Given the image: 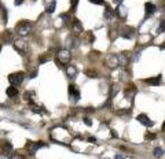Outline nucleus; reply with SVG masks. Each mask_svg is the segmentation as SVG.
Listing matches in <instances>:
<instances>
[{"mask_svg": "<svg viewBox=\"0 0 165 159\" xmlns=\"http://www.w3.org/2000/svg\"><path fill=\"white\" fill-rule=\"evenodd\" d=\"M15 30L19 36H26L32 30V24L28 22V21H22V22H19L15 26Z\"/></svg>", "mask_w": 165, "mask_h": 159, "instance_id": "nucleus-1", "label": "nucleus"}, {"mask_svg": "<svg viewBox=\"0 0 165 159\" xmlns=\"http://www.w3.org/2000/svg\"><path fill=\"white\" fill-rule=\"evenodd\" d=\"M8 81L13 87H18L22 84L24 81V73H14V74H10L8 76Z\"/></svg>", "mask_w": 165, "mask_h": 159, "instance_id": "nucleus-2", "label": "nucleus"}, {"mask_svg": "<svg viewBox=\"0 0 165 159\" xmlns=\"http://www.w3.org/2000/svg\"><path fill=\"white\" fill-rule=\"evenodd\" d=\"M58 58H59V60H61L63 64H68L72 59V54L68 51V49H62V51H59Z\"/></svg>", "mask_w": 165, "mask_h": 159, "instance_id": "nucleus-3", "label": "nucleus"}, {"mask_svg": "<svg viewBox=\"0 0 165 159\" xmlns=\"http://www.w3.org/2000/svg\"><path fill=\"white\" fill-rule=\"evenodd\" d=\"M69 93H70V100L73 103H76V102L80 100V92L76 89L74 85H70V87H69Z\"/></svg>", "mask_w": 165, "mask_h": 159, "instance_id": "nucleus-4", "label": "nucleus"}, {"mask_svg": "<svg viewBox=\"0 0 165 159\" xmlns=\"http://www.w3.org/2000/svg\"><path fill=\"white\" fill-rule=\"evenodd\" d=\"M138 121L140 122L142 125H144V126H153V121H150L149 117L147 115H144V114H140V115H138Z\"/></svg>", "mask_w": 165, "mask_h": 159, "instance_id": "nucleus-5", "label": "nucleus"}, {"mask_svg": "<svg viewBox=\"0 0 165 159\" xmlns=\"http://www.w3.org/2000/svg\"><path fill=\"white\" fill-rule=\"evenodd\" d=\"M43 145H44V144L39 141V143H28V145H26V147H28V150H29V154H32V155H33V154L37 151L39 148H41Z\"/></svg>", "mask_w": 165, "mask_h": 159, "instance_id": "nucleus-6", "label": "nucleus"}, {"mask_svg": "<svg viewBox=\"0 0 165 159\" xmlns=\"http://www.w3.org/2000/svg\"><path fill=\"white\" fill-rule=\"evenodd\" d=\"M0 147H1V150L4 152V155H7V154H10V152L13 151V145H11L10 141H3Z\"/></svg>", "mask_w": 165, "mask_h": 159, "instance_id": "nucleus-7", "label": "nucleus"}, {"mask_svg": "<svg viewBox=\"0 0 165 159\" xmlns=\"http://www.w3.org/2000/svg\"><path fill=\"white\" fill-rule=\"evenodd\" d=\"M144 8H146V16L153 15V14L156 12V6H154L153 3H146Z\"/></svg>", "mask_w": 165, "mask_h": 159, "instance_id": "nucleus-8", "label": "nucleus"}, {"mask_svg": "<svg viewBox=\"0 0 165 159\" xmlns=\"http://www.w3.org/2000/svg\"><path fill=\"white\" fill-rule=\"evenodd\" d=\"M6 93H7L8 97H14V96L18 95V89H17V87H8Z\"/></svg>", "mask_w": 165, "mask_h": 159, "instance_id": "nucleus-9", "label": "nucleus"}, {"mask_svg": "<svg viewBox=\"0 0 165 159\" xmlns=\"http://www.w3.org/2000/svg\"><path fill=\"white\" fill-rule=\"evenodd\" d=\"M146 82H149L151 85H160V82H161V76H157V77H154V78H147Z\"/></svg>", "mask_w": 165, "mask_h": 159, "instance_id": "nucleus-10", "label": "nucleus"}, {"mask_svg": "<svg viewBox=\"0 0 165 159\" xmlns=\"http://www.w3.org/2000/svg\"><path fill=\"white\" fill-rule=\"evenodd\" d=\"M55 7H56V1L52 0V1H51V4H48L47 8H46V12H47V14H52V12L55 11Z\"/></svg>", "mask_w": 165, "mask_h": 159, "instance_id": "nucleus-11", "label": "nucleus"}, {"mask_svg": "<svg viewBox=\"0 0 165 159\" xmlns=\"http://www.w3.org/2000/svg\"><path fill=\"white\" fill-rule=\"evenodd\" d=\"M68 74H69L70 77L74 78V77H76V74H77V69H76L74 66H69V67H68Z\"/></svg>", "mask_w": 165, "mask_h": 159, "instance_id": "nucleus-12", "label": "nucleus"}, {"mask_svg": "<svg viewBox=\"0 0 165 159\" xmlns=\"http://www.w3.org/2000/svg\"><path fill=\"white\" fill-rule=\"evenodd\" d=\"M153 154H154L156 158H161V156H164V150L157 147V148H154V152H153Z\"/></svg>", "mask_w": 165, "mask_h": 159, "instance_id": "nucleus-13", "label": "nucleus"}, {"mask_svg": "<svg viewBox=\"0 0 165 159\" xmlns=\"http://www.w3.org/2000/svg\"><path fill=\"white\" fill-rule=\"evenodd\" d=\"M118 91H120V87H118V85H113V88H111V96L117 95Z\"/></svg>", "mask_w": 165, "mask_h": 159, "instance_id": "nucleus-14", "label": "nucleus"}, {"mask_svg": "<svg viewBox=\"0 0 165 159\" xmlns=\"http://www.w3.org/2000/svg\"><path fill=\"white\" fill-rule=\"evenodd\" d=\"M24 41H17L15 43V48H18L19 51H24V44H22Z\"/></svg>", "mask_w": 165, "mask_h": 159, "instance_id": "nucleus-15", "label": "nucleus"}, {"mask_svg": "<svg viewBox=\"0 0 165 159\" xmlns=\"http://www.w3.org/2000/svg\"><path fill=\"white\" fill-rule=\"evenodd\" d=\"M11 159H24V156H22V155H19V154H15V155H13V156H11Z\"/></svg>", "mask_w": 165, "mask_h": 159, "instance_id": "nucleus-16", "label": "nucleus"}, {"mask_svg": "<svg viewBox=\"0 0 165 159\" xmlns=\"http://www.w3.org/2000/svg\"><path fill=\"white\" fill-rule=\"evenodd\" d=\"M89 1L94 4H103V0H89Z\"/></svg>", "mask_w": 165, "mask_h": 159, "instance_id": "nucleus-17", "label": "nucleus"}, {"mask_svg": "<svg viewBox=\"0 0 165 159\" xmlns=\"http://www.w3.org/2000/svg\"><path fill=\"white\" fill-rule=\"evenodd\" d=\"M77 3H79V0H72V8H73V10L76 8V6H77Z\"/></svg>", "mask_w": 165, "mask_h": 159, "instance_id": "nucleus-18", "label": "nucleus"}, {"mask_svg": "<svg viewBox=\"0 0 165 159\" xmlns=\"http://www.w3.org/2000/svg\"><path fill=\"white\" fill-rule=\"evenodd\" d=\"M164 28H165V24H161V26L158 28V32H160V33L164 32Z\"/></svg>", "mask_w": 165, "mask_h": 159, "instance_id": "nucleus-19", "label": "nucleus"}, {"mask_svg": "<svg viewBox=\"0 0 165 159\" xmlns=\"http://www.w3.org/2000/svg\"><path fill=\"white\" fill-rule=\"evenodd\" d=\"M84 122H85V125H88V126H91V124H92V122H91V121H89L88 118L84 119Z\"/></svg>", "mask_w": 165, "mask_h": 159, "instance_id": "nucleus-20", "label": "nucleus"}, {"mask_svg": "<svg viewBox=\"0 0 165 159\" xmlns=\"http://www.w3.org/2000/svg\"><path fill=\"white\" fill-rule=\"evenodd\" d=\"M88 141H89V143H96V139H95V137H89Z\"/></svg>", "mask_w": 165, "mask_h": 159, "instance_id": "nucleus-21", "label": "nucleus"}, {"mask_svg": "<svg viewBox=\"0 0 165 159\" xmlns=\"http://www.w3.org/2000/svg\"><path fill=\"white\" fill-rule=\"evenodd\" d=\"M24 0H15V6H21Z\"/></svg>", "mask_w": 165, "mask_h": 159, "instance_id": "nucleus-22", "label": "nucleus"}, {"mask_svg": "<svg viewBox=\"0 0 165 159\" xmlns=\"http://www.w3.org/2000/svg\"><path fill=\"white\" fill-rule=\"evenodd\" d=\"M0 159H8L7 155H4V154H0Z\"/></svg>", "mask_w": 165, "mask_h": 159, "instance_id": "nucleus-23", "label": "nucleus"}, {"mask_svg": "<svg viewBox=\"0 0 165 159\" xmlns=\"http://www.w3.org/2000/svg\"><path fill=\"white\" fill-rule=\"evenodd\" d=\"M88 74H89L88 77H96V76H95V73H92V72H88Z\"/></svg>", "mask_w": 165, "mask_h": 159, "instance_id": "nucleus-24", "label": "nucleus"}, {"mask_svg": "<svg viewBox=\"0 0 165 159\" xmlns=\"http://www.w3.org/2000/svg\"><path fill=\"white\" fill-rule=\"evenodd\" d=\"M113 1H114V3H116V4H120V3H121V1H123V0H113Z\"/></svg>", "mask_w": 165, "mask_h": 159, "instance_id": "nucleus-25", "label": "nucleus"}, {"mask_svg": "<svg viewBox=\"0 0 165 159\" xmlns=\"http://www.w3.org/2000/svg\"><path fill=\"white\" fill-rule=\"evenodd\" d=\"M164 48H165V41H164V44L161 45V49H164Z\"/></svg>", "mask_w": 165, "mask_h": 159, "instance_id": "nucleus-26", "label": "nucleus"}, {"mask_svg": "<svg viewBox=\"0 0 165 159\" xmlns=\"http://www.w3.org/2000/svg\"><path fill=\"white\" fill-rule=\"evenodd\" d=\"M162 130H165V124H164V125H162Z\"/></svg>", "mask_w": 165, "mask_h": 159, "instance_id": "nucleus-27", "label": "nucleus"}, {"mask_svg": "<svg viewBox=\"0 0 165 159\" xmlns=\"http://www.w3.org/2000/svg\"><path fill=\"white\" fill-rule=\"evenodd\" d=\"M0 51H1V45H0Z\"/></svg>", "mask_w": 165, "mask_h": 159, "instance_id": "nucleus-28", "label": "nucleus"}]
</instances>
